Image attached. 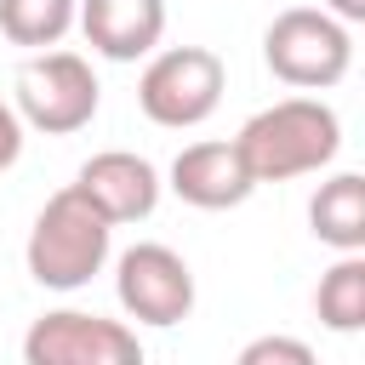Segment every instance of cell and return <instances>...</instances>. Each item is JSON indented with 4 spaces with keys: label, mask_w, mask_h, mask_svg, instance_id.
Masks as SVG:
<instances>
[{
    "label": "cell",
    "mask_w": 365,
    "mask_h": 365,
    "mask_svg": "<svg viewBox=\"0 0 365 365\" xmlns=\"http://www.w3.org/2000/svg\"><path fill=\"white\" fill-rule=\"evenodd\" d=\"M314 314H319V325H331V331H342V336L365 331V251L336 257V262L319 274Z\"/></svg>",
    "instance_id": "cell-12"
},
{
    "label": "cell",
    "mask_w": 365,
    "mask_h": 365,
    "mask_svg": "<svg viewBox=\"0 0 365 365\" xmlns=\"http://www.w3.org/2000/svg\"><path fill=\"white\" fill-rule=\"evenodd\" d=\"M114 297L137 325H182L194 314V268L160 245V240H137L120 251L114 262Z\"/></svg>",
    "instance_id": "cell-7"
},
{
    "label": "cell",
    "mask_w": 365,
    "mask_h": 365,
    "mask_svg": "<svg viewBox=\"0 0 365 365\" xmlns=\"http://www.w3.org/2000/svg\"><path fill=\"white\" fill-rule=\"evenodd\" d=\"M97 103H103V86L80 51H34L17 68V103L11 108L23 125H34L46 137H68V131L91 125Z\"/></svg>",
    "instance_id": "cell-5"
},
{
    "label": "cell",
    "mask_w": 365,
    "mask_h": 365,
    "mask_svg": "<svg viewBox=\"0 0 365 365\" xmlns=\"http://www.w3.org/2000/svg\"><path fill=\"white\" fill-rule=\"evenodd\" d=\"M308 228H314L319 245H331L342 257L365 251V177L336 171L331 182H319L314 200H308Z\"/></svg>",
    "instance_id": "cell-11"
},
{
    "label": "cell",
    "mask_w": 365,
    "mask_h": 365,
    "mask_svg": "<svg viewBox=\"0 0 365 365\" xmlns=\"http://www.w3.org/2000/svg\"><path fill=\"white\" fill-rule=\"evenodd\" d=\"M17 154H23V120L11 103H0V171L17 165Z\"/></svg>",
    "instance_id": "cell-15"
},
{
    "label": "cell",
    "mask_w": 365,
    "mask_h": 365,
    "mask_svg": "<svg viewBox=\"0 0 365 365\" xmlns=\"http://www.w3.org/2000/svg\"><path fill=\"white\" fill-rule=\"evenodd\" d=\"M251 182H291L336 160L342 120L319 97H279L274 108H257L234 137Z\"/></svg>",
    "instance_id": "cell-1"
},
{
    "label": "cell",
    "mask_w": 365,
    "mask_h": 365,
    "mask_svg": "<svg viewBox=\"0 0 365 365\" xmlns=\"http://www.w3.org/2000/svg\"><path fill=\"white\" fill-rule=\"evenodd\" d=\"M251 171L234 143H188L171 160V194L194 211H234L251 200Z\"/></svg>",
    "instance_id": "cell-10"
},
{
    "label": "cell",
    "mask_w": 365,
    "mask_h": 365,
    "mask_svg": "<svg viewBox=\"0 0 365 365\" xmlns=\"http://www.w3.org/2000/svg\"><path fill=\"white\" fill-rule=\"evenodd\" d=\"M319 11H331L342 29H354V23H365V0H325Z\"/></svg>",
    "instance_id": "cell-16"
},
{
    "label": "cell",
    "mask_w": 365,
    "mask_h": 365,
    "mask_svg": "<svg viewBox=\"0 0 365 365\" xmlns=\"http://www.w3.org/2000/svg\"><path fill=\"white\" fill-rule=\"evenodd\" d=\"M108 251H114V228L68 182V188H57L40 205V217L29 228V245H23V262H29L34 285H46V291H80V285H91L103 274Z\"/></svg>",
    "instance_id": "cell-2"
},
{
    "label": "cell",
    "mask_w": 365,
    "mask_h": 365,
    "mask_svg": "<svg viewBox=\"0 0 365 365\" xmlns=\"http://www.w3.org/2000/svg\"><path fill=\"white\" fill-rule=\"evenodd\" d=\"M23 365H143V342L125 319L51 308L23 331Z\"/></svg>",
    "instance_id": "cell-6"
},
{
    "label": "cell",
    "mask_w": 365,
    "mask_h": 365,
    "mask_svg": "<svg viewBox=\"0 0 365 365\" xmlns=\"http://www.w3.org/2000/svg\"><path fill=\"white\" fill-rule=\"evenodd\" d=\"M262 63L297 91H331L354 63V34L319 6H291L262 29Z\"/></svg>",
    "instance_id": "cell-3"
},
{
    "label": "cell",
    "mask_w": 365,
    "mask_h": 365,
    "mask_svg": "<svg viewBox=\"0 0 365 365\" xmlns=\"http://www.w3.org/2000/svg\"><path fill=\"white\" fill-rule=\"evenodd\" d=\"M234 365H319V359H314V348H308L302 336L268 331V336H251V342L234 354Z\"/></svg>",
    "instance_id": "cell-14"
},
{
    "label": "cell",
    "mask_w": 365,
    "mask_h": 365,
    "mask_svg": "<svg viewBox=\"0 0 365 365\" xmlns=\"http://www.w3.org/2000/svg\"><path fill=\"white\" fill-rule=\"evenodd\" d=\"M74 23L97 57L137 63V57H154L165 34V0H80Z\"/></svg>",
    "instance_id": "cell-9"
},
{
    "label": "cell",
    "mask_w": 365,
    "mask_h": 365,
    "mask_svg": "<svg viewBox=\"0 0 365 365\" xmlns=\"http://www.w3.org/2000/svg\"><path fill=\"white\" fill-rule=\"evenodd\" d=\"M74 6H80V0H0V34H6L11 46L51 51V46L74 29Z\"/></svg>",
    "instance_id": "cell-13"
},
{
    "label": "cell",
    "mask_w": 365,
    "mask_h": 365,
    "mask_svg": "<svg viewBox=\"0 0 365 365\" xmlns=\"http://www.w3.org/2000/svg\"><path fill=\"white\" fill-rule=\"evenodd\" d=\"M222 86H228V68L211 46H165L148 57L137 80V108L165 131H188L217 114Z\"/></svg>",
    "instance_id": "cell-4"
},
{
    "label": "cell",
    "mask_w": 365,
    "mask_h": 365,
    "mask_svg": "<svg viewBox=\"0 0 365 365\" xmlns=\"http://www.w3.org/2000/svg\"><path fill=\"white\" fill-rule=\"evenodd\" d=\"M74 188L86 194V205H91L108 228H120V222L154 217L165 182H160V171H154L143 154H131V148H103V154H91V160L80 165Z\"/></svg>",
    "instance_id": "cell-8"
}]
</instances>
